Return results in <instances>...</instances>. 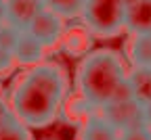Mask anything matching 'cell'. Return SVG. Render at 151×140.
<instances>
[{"label":"cell","instance_id":"6da1fadb","mask_svg":"<svg viewBox=\"0 0 151 140\" xmlns=\"http://www.w3.org/2000/svg\"><path fill=\"white\" fill-rule=\"evenodd\" d=\"M67 77L57 63H36L21 73L11 92V113L25 128H46L59 113Z\"/></svg>","mask_w":151,"mask_h":140},{"label":"cell","instance_id":"7a4b0ae2","mask_svg":"<svg viewBox=\"0 0 151 140\" xmlns=\"http://www.w3.org/2000/svg\"><path fill=\"white\" fill-rule=\"evenodd\" d=\"M126 65L118 50L99 48L82 59L76 71V86L88 105L101 109L113 98L118 86L126 79Z\"/></svg>","mask_w":151,"mask_h":140},{"label":"cell","instance_id":"3957f363","mask_svg":"<svg viewBox=\"0 0 151 140\" xmlns=\"http://www.w3.org/2000/svg\"><path fill=\"white\" fill-rule=\"evenodd\" d=\"M124 11L122 0H84L80 17L92 36L116 38L124 31Z\"/></svg>","mask_w":151,"mask_h":140},{"label":"cell","instance_id":"277c9868","mask_svg":"<svg viewBox=\"0 0 151 140\" xmlns=\"http://www.w3.org/2000/svg\"><path fill=\"white\" fill-rule=\"evenodd\" d=\"M101 117L109 126H113L118 132H124L128 128H137L147 124L145 119V105L137 98L130 101H113L101 107Z\"/></svg>","mask_w":151,"mask_h":140},{"label":"cell","instance_id":"5b68a950","mask_svg":"<svg viewBox=\"0 0 151 140\" xmlns=\"http://www.w3.org/2000/svg\"><path fill=\"white\" fill-rule=\"evenodd\" d=\"M25 31L29 36H34L44 48H48V46H55L57 42H61V38L65 34V23L59 15H55L48 9H44L42 13H38L29 21Z\"/></svg>","mask_w":151,"mask_h":140},{"label":"cell","instance_id":"8992f818","mask_svg":"<svg viewBox=\"0 0 151 140\" xmlns=\"http://www.w3.org/2000/svg\"><path fill=\"white\" fill-rule=\"evenodd\" d=\"M44 9V0H4V21L17 29H25L32 19Z\"/></svg>","mask_w":151,"mask_h":140},{"label":"cell","instance_id":"52a82bcc","mask_svg":"<svg viewBox=\"0 0 151 140\" xmlns=\"http://www.w3.org/2000/svg\"><path fill=\"white\" fill-rule=\"evenodd\" d=\"M124 29L130 36L151 34V0H139L124 11Z\"/></svg>","mask_w":151,"mask_h":140},{"label":"cell","instance_id":"ba28073f","mask_svg":"<svg viewBox=\"0 0 151 140\" xmlns=\"http://www.w3.org/2000/svg\"><path fill=\"white\" fill-rule=\"evenodd\" d=\"M44 50L46 48L38 42L34 36H29L25 29H21L15 46H13V50H11V54H13V61L15 63L32 67L36 63H42L44 61Z\"/></svg>","mask_w":151,"mask_h":140},{"label":"cell","instance_id":"9c48e42d","mask_svg":"<svg viewBox=\"0 0 151 140\" xmlns=\"http://www.w3.org/2000/svg\"><path fill=\"white\" fill-rule=\"evenodd\" d=\"M128 56L134 67L139 69H151V34L145 36H132Z\"/></svg>","mask_w":151,"mask_h":140},{"label":"cell","instance_id":"30bf717a","mask_svg":"<svg viewBox=\"0 0 151 140\" xmlns=\"http://www.w3.org/2000/svg\"><path fill=\"white\" fill-rule=\"evenodd\" d=\"M120 132L109 126L103 117H92L84 124L80 132V140H118Z\"/></svg>","mask_w":151,"mask_h":140},{"label":"cell","instance_id":"8fae6325","mask_svg":"<svg viewBox=\"0 0 151 140\" xmlns=\"http://www.w3.org/2000/svg\"><path fill=\"white\" fill-rule=\"evenodd\" d=\"M128 84L132 88V94L139 103L147 105L151 101V69H139L134 67L130 73H126Z\"/></svg>","mask_w":151,"mask_h":140},{"label":"cell","instance_id":"7c38bea8","mask_svg":"<svg viewBox=\"0 0 151 140\" xmlns=\"http://www.w3.org/2000/svg\"><path fill=\"white\" fill-rule=\"evenodd\" d=\"M44 6L61 19H73L80 17L84 0H44Z\"/></svg>","mask_w":151,"mask_h":140},{"label":"cell","instance_id":"4fadbf2b","mask_svg":"<svg viewBox=\"0 0 151 140\" xmlns=\"http://www.w3.org/2000/svg\"><path fill=\"white\" fill-rule=\"evenodd\" d=\"M65 42V50L69 54H84L90 46V40H88V34L82 31V29H71L69 34H65L63 38Z\"/></svg>","mask_w":151,"mask_h":140},{"label":"cell","instance_id":"5bb4252c","mask_svg":"<svg viewBox=\"0 0 151 140\" xmlns=\"http://www.w3.org/2000/svg\"><path fill=\"white\" fill-rule=\"evenodd\" d=\"M0 140H29V134H27L25 126H21L13 117L0 128Z\"/></svg>","mask_w":151,"mask_h":140},{"label":"cell","instance_id":"9a60e30c","mask_svg":"<svg viewBox=\"0 0 151 140\" xmlns=\"http://www.w3.org/2000/svg\"><path fill=\"white\" fill-rule=\"evenodd\" d=\"M19 31L21 29H17L15 25L6 23V21L0 23V48H4V50L11 52L15 42H17V38H19Z\"/></svg>","mask_w":151,"mask_h":140},{"label":"cell","instance_id":"2e32d148","mask_svg":"<svg viewBox=\"0 0 151 140\" xmlns=\"http://www.w3.org/2000/svg\"><path fill=\"white\" fill-rule=\"evenodd\" d=\"M118 140H151V128L147 124L137 126V128H128V130L120 132Z\"/></svg>","mask_w":151,"mask_h":140},{"label":"cell","instance_id":"e0dca14e","mask_svg":"<svg viewBox=\"0 0 151 140\" xmlns=\"http://www.w3.org/2000/svg\"><path fill=\"white\" fill-rule=\"evenodd\" d=\"M13 65H15L13 54H11L9 50H4V48H0V75L9 73V71L13 69Z\"/></svg>","mask_w":151,"mask_h":140},{"label":"cell","instance_id":"ac0fdd59","mask_svg":"<svg viewBox=\"0 0 151 140\" xmlns=\"http://www.w3.org/2000/svg\"><path fill=\"white\" fill-rule=\"evenodd\" d=\"M9 119H13V113H11V107L2 101V98H0V128H2Z\"/></svg>","mask_w":151,"mask_h":140},{"label":"cell","instance_id":"d6986e66","mask_svg":"<svg viewBox=\"0 0 151 140\" xmlns=\"http://www.w3.org/2000/svg\"><path fill=\"white\" fill-rule=\"evenodd\" d=\"M145 119H147V126L151 128V101L145 105Z\"/></svg>","mask_w":151,"mask_h":140},{"label":"cell","instance_id":"ffe728a7","mask_svg":"<svg viewBox=\"0 0 151 140\" xmlns=\"http://www.w3.org/2000/svg\"><path fill=\"white\" fill-rule=\"evenodd\" d=\"M4 21V0H0V23Z\"/></svg>","mask_w":151,"mask_h":140},{"label":"cell","instance_id":"44dd1931","mask_svg":"<svg viewBox=\"0 0 151 140\" xmlns=\"http://www.w3.org/2000/svg\"><path fill=\"white\" fill-rule=\"evenodd\" d=\"M122 2H124V4L128 6V4H134V2H139V0H122Z\"/></svg>","mask_w":151,"mask_h":140},{"label":"cell","instance_id":"7402d4cb","mask_svg":"<svg viewBox=\"0 0 151 140\" xmlns=\"http://www.w3.org/2000/svg\"><path fill=\"white\" fill-rule=\"evenodd\" d=\"M0 98H2V96H0Z\"/></svg>","mask_w":151,"mask_h":140}]
</instances>
